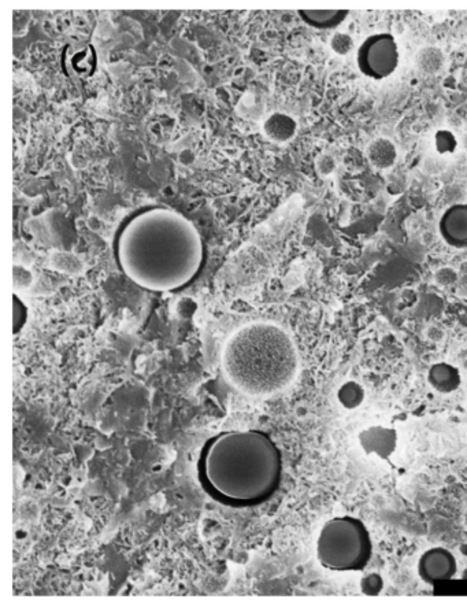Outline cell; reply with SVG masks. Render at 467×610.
<instances>
[{"label":"cell","instance_id":"1","mask_svg":"<svg viewBox=\"0 0 467 610\" xmlns=\"http://www.w3.org/2000/svg\"><path fill=\"white\" fill-rule=\"evenodd\" d=\"M118 266L138 287L170 293L188 285L202 269L204 244L195 225L167 207L131 217L116 240Z\"/></svg>","mask_w":467,"mask_h":610},{"label":"cell","instance_id":"5","mask_svg":"<svg viewBox=\"0 0 467 610\" xmlns=\"http://www.w3.org/2000/svg\"><path fill=\"white\" fill-rule=\"evenodd\" d=\"M400 62L396 39L390 33H374L362 41L356 51V65L361 73L371 80L392 76Z\"/></svg>","mask_w":467,"mask_h":610},{"label":"cell","instance_id":"8","mask_svg":"<svg viewBox=\"0 0 467 610\" xmlns=\"http://www.w3.org/2000/svg\"><path fill=\"white\" fill-rule=\"evenodd\" d=\"M359 442L365 453L388 459L396 449L397 433L385 427H370L359 433Z\"/></svg>","mask_w":467,"mask_h":610},{"label":"cell","instance_id":"21","mask_svg":"<svg viewBox=\"0 0 467 610\" xmlns=\"http://www.w3.org/2000/svg\"><path fill=\"white\" fill-rule=\"evenodd\" d=\"M463 144H465V148H467V136L463 138Z\"/></svg>","mask_w":467,"mask_h":610},{"label":"cell","instance_id":"19","mask_svg":"<svg viewBox=\"0 0 467 610\" xmlns=\"http://www.w3.org/2000/svg\"><path fill=\"white\" fill-rule=\"evenodd\" d=\"M317 169L322 176H329L336 170V160L331 156H322L317 162Z\"/></svg>","mask_w":467,"mask_h":610},{"label":"cell","instance_id":"14","mask_svg":"<svg viewBox=\"0 0 467 610\" xmlns=\"http://www.w3.org/2000/svg\"><path fill=\"white\" fill-rule=\"evenodd\" d=\"M340 403L347 409H355L361 406L365 399V390L356 381H348L343 384L337 393Z\"/></svg>","mask_w":467,"mask_h":610},{"label":"cell","instance_id":"7","mask_svg":"<svg viewBox=\"0 0 467 610\" xmlns=\"http://www.w3.org/2000/svg\"><path fill=\"white\" fill-rule=\"evenodd\" d=\"M440 235L455 249H467V205L454 203L440 218Z\"/></svg>","mask_w":467,"mask_h":610},{"label":"cell","instance_id":"10","mask_svg":"<svg viewBox=\"0 0 467 610\" xmlns=\"http://www.w3.org/2000/svg\"><path fill=\"white\" fill-rule=\"evenodd\" d=\"M299 17L304 23L315 29H334L340 26L350 11L347 10H300L297 11Z\"/></svg>","mask_w":467,"mask_h":610},{"label":"cell","instance_id":"18","mask_svg":"<svg viewBox=\"0 0 467 610\" xmlns=\"http://www.w3.org/2000/svg\"><path fill=\"white\" fill-rule=\"evenodd\" d=\"M434 281L441 287H449L458 281V273L452 268H440L434 273Z\"/></svg>","mask_w":467,"mask_h":610},{"label":"cell","instance_id":"9","mask_svg":"<svg viewBox=\"0 0 467 610\" xmlns=\"http://www.w3.org/2000/svg\"><path fill=\"white\" fill-rule=\"evenodd\" d=\"M429 384L440 394H451L456 391L462 383L458 368L447 362L434 364L428 374Z\"/></svg>","mask_w":467,"mask_h":610},{"label":"cell","instance_id":"4","mask_svg":"<svg viewBox=\"0 0 467 610\" xmlns=\"http://www.w3.org/2000/svg\"><path fill=\"white\" fill-rule=\"evenodd\" d=\"M371 551L368 528L361 520L350 516L329 520L317 542L318 560L331 571H362L369 564Z\"/></svg>","mask_w":467,"mask_h":610},{"label":"cell","instance_id":"20","mask_svg":"<svg viewBox=\"0 0 467 610\" xmlns=\"http://www.w3.org/2000/svg\"><path fill=\"white\" fill-rule=\"evenodd\" d=\"M427 336L432 342H441L444 339V331L436 325H430L427 331Z\"/></svg>","mask_w":467,"mask_h":610},{"label":"cell","instance_id":"12","mask_svg":"<svg viewBox=\"0 0 467 610\" xmlns=\"http://www.w3.org/2000/svg\"><path fill=\"white\" fill-rule=\"evenodd\" d=\"M296 121L291 116L282 113H274L263 124L265 135L277 143L291 140L296 134Z\"/></svg>","mask_w":467,"mask_h":610},{"label":"cell","instance_id":"11","mask_svg":"<svg viewBox=\"0 0 467 610\" xmlns=\"http://www.w3.org/2000/svg\"><path fill=\"white\" fill-rule=\"evenodd\" d=\"M370 163L378 170H387L392 168L397 159L396 146L390 138H374L366 150Z\"/></svg>","mask_w":467,"mask_h":610},{"label":"cell","instance_id":"15","mask_svg":"<svg viewBox=\"0 0 467 610\" xmlns=\"http://www.w3.org/2000/svg\"><path fill=\"white\" fill-rule=\"evenodd\" d=\"M434 147L439 154H452L458 147V140L452 132L440 129L434 135Z\"/></svg>","mask_w":467,"mask_h":610},{"label":"cell","instance_id":"16","mask_svg":"<svg viewBox=\"0 0 467 610\" xmlns=\"http://www.w3.org/2000/svg\"><path fill=\"white\" fill-rule=\"evenodd\" d=\"M383 589H384V580H383L381 574L374 573V572L363 576V579L361 582V590L365 595H369V597L378 595Z\"/></svg>","mask_w":467,"mask_h":610},{"label":"cell","instance_id":"13","mask_svg":"<svg viewBox=\"0 0 467 610\" xmlns=\"http://www.w3.org/2000/svg\"><path fill=\"white\" fill-rule=\"evenodd\" d=\"M443 65H444V55L437 48L428 47V48H424L418 53L417 66L424 73H428V75L439 73L441 70Z\"/></svg>","mask_w":467,"mask_h":610},{"label":"cell","instance_id":"2","mask_svg":"<svg viewBox=\"0 0 467 610\" xmlns=\"http://www.w3.org/2000/svg\"><path fill=\"white\" fill-rule=\"evenodd\" d=\"M282 455L259 430L218 433L203 445L197 480L204 492L225 506L251 508L268 502L280 487Z\"/></svg>","mask_w":467,"mask_h":610},{"label":"cell","instance_id":"3","mask_svg":"<svg viewBox=\"0 0 467 610\" xmlns=\"http://www.w3.org/2000/svg\"><path fill=\"white\" fill-rule=\"evenodd\" d=\"M222 369L240 393L270 396L295 380L299 355L292 337L281 327L256 321L238 328L226 340Z\"/></svg>","mask_w":467,"mask_h":610},{"label":"cell","instance_id":"17","mask_svg":"<svg viewBox=\"0 0 467 610\" xmlns=\"http://www.w3.org/2000/svg\"><path fill=\"white\" fill-rule=\"evenodd\" d=\"M331 48L337 55H347L353 48V40L347 33L337 32L331 36Z\"/></svg>","mask_w":467,"mask_h":610},{"label":"cell","instance_id":"6","mask_svg":"<svg viewBox=\"0 0 467 610\" xmlns=\"http://www.w3.org/2000/svg\"><path fill=\"white\" fill-rule=\"evenodd\" d=\"M458 570L456 560L451 551L443 548H434L425 551L418 562V573L429 584L443 583L451 580Z\"/></svg>","mask_w":467,"mask_h":610}]
</instances>
